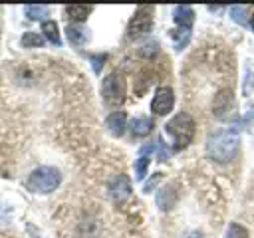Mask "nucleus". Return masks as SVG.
Returning a JSON list of instances; mask_svg holds the SVG:
<instances>
[{"mask_svg":"<svg viewBox=\"0 0 254 238\" xmlns=\"http://www.w3.org/2000/svg\"><path fill=\"white\" fill-rule=\"evenodd\" d=\"M165 131H167V135L173 139L175 149L181 151V149H185V147H189V145L192 143L196 125H194V119H192L189 113L181 111V113H177V115L165 125Z\"/></svg>","mask_w":254,"mask_h":238,"instance_id":"nucleus-1","label":"nucleus"},{"mask_svg":"<svg viewBox=\"0 0 254 238\" xmlns=\"http://www.w3.org/2000/svg\"><path fill=\"white\" fill-rule=\"evenodd\" d=\"M206 151L210 159L218 163H228L238 155V135L232 131H218L210 135L206 143Z\"/></svg>","mask_w":254,"mask_h":238,"instance_id":"nucleus-2","label":"nucleus"},{"mask_svg":"<svg viewBox=\"0 0 254 238\" xmlns=\"http://www.w3.org/2000/svg\"><path fill=\"white\" fill-rule=\"evenodd\" d=\"M62 182V173L56 167H38L26 178V188L38 194H48L56 190Z\"/></svg>","mask_w":254,"mask_h":238,"instance_id":"nucleus-3","label":"nucleus"},{"mask_svg":"<svg viewBox=\"0 0 254 238\" xmlns=\"http://www.w3.org/2000/svg\"><path fill=\"white\" fill-rule=\"evenodd\" d=\"M101 95L109 107H119L127 95V85H125L123 75L117 71L105 75V79L101 81Z\"/></svg>","mask_w":254,"mask_h":238,"instance_id":"nucleus-4","label":"nucleus"},{"mask_svg":"<svg viewBox=\"0 0 254 238\" xmlns=\"http://www.w3.org/2000/svg\"><path fill=\"white\" fill-rule=\"evenodd\" d=\"M153 12H155L153 6H141V8H137V12L133 14V18H131V22L127 26V38L137 40V38L149 34L151 28H153Z\"/></svg>","mask_w":254,"mask_h":238,"instance_id":"nucleus-5","label":"nucleus"},{"mask_svg":"<svg viewBox=\"0 0 254 238\" xmlns=\"http://www.w3.org/2000/svg\"><path fill=\"white\" fill-rule=\"evenodd\" d=\"M232 107H234V95H232V89H228V87L218 89L216 95L212 97V113H214V117H218V119H226V117L230 115Z\"/></svg>","mask_w":254,"mask_h":238,"instance_id":"nucleus-6","label":"nucleus"},{"mask_svg":"<svg viewBox=\"0 0 254 238\" xmlns=\"http://www.w3.org/2000/svg\"><path fill=\"white\" fill-rule=\"evenodd\" d=\"M173 103H175V95H173V89L163 85L155 91L153 95V101H151V111L155 115H167L171 109H173Z\"/></svg>","mask_w":254,"mask_h":238,"instance_id":"nucleus-7","label":"nucleus"},{"mask_svg":"<svg viewBox=\"0 0 254 238\" xmlns=\"http://www.w3.org/2000/svg\"><path fill=\"white\" fill-rule=\"evenodd\" d=\"M109 194L115 204H123L131 196V180L127 175H117L109 182Z\"/></svg>","mask_w":254,"mask_h":238,"instance_id":"nucleus-8","label":"nucleus"},{"mask_svg":"<svg viewBox=\"0 0 254 238\" xmlns=\"http://www.w3.org/2000/svg\"><path fill=\"white\" fill-rule=\"evenodd\" d=\"M105 127L113 137H121L127 127V115L125 111H111L105 119Z\"/></svg>","mask_w":254,"mask_h":238,"instance_id":"nucleus-9","label":"nucleus"},{"mask_svg":"<svg viewBox=\"0 0 254 238\" xmlns=\"http://www.w3.org/2000/svg\"><path fill=\"white\" fill-rule=\"evenodd\" d=\"M173 18H175V24L183 30H190L194 24V12L190 6H177L173 12Z\"/></svg>","mask_w":254,"mask_h":238,"instance_id":"nucleus-10","label":"nucleus"},{"mask_svg":"<svg viewBox=\"0 0 254 238\" xmlns=\"http://www.w3.org/2000/svg\"><path fill=\"white\" fill-rule=\"evenodd\" d=\"M177 198H179V192H177L175 184H167L165 188L159 190V194H157V204H159L161 210H169V208L175 206Z\"/></svg>","mask_w":254,"mask_h":238,"instance_id":"nucleus-11","label":"nucleus"},{"mask_svg":"<svg viewBox=\"0 0 254 238\" xmlns=\"http://www.w3.org/2000/svg\"><path fill=\"white\" fill-rule=\"evenodd\" d=\"M129 127L135 137H147L153 131V119L151 117H135Z\"/></svg>","mask_w":254,"mask_h":238,"instance_id":"nucleus-12","label":"nucleus"},{"mask_svg":"<svg viewBox=\"0 0 254 238\" xmlns=\"http://www.w3.org/2000/svg\"><path fill=\"white\" fill-rule=\"evenodd\" d=\"M65 34H67V40L73 44V46H83L87 40H89V30L87 28H83V26H67V30H65Z\"/></svg>","mask_w":254,"mask_h":238,"instance_id":"nucleus-13","label":"nucleus"},{"mask_svg":"<svg viewBox=\"0 0 254 238\" xmlns=\"http://www.w3.org/2000/svg\"><path fill=\"white\" fill-rule=\"evenodd\" d=\"M93 6H81V4H73V6H65V16L73 22H83L89 14H91Z\"/></svg>","mask_w":254,"mask_h":238,"instance_id":"nucleus-14","label":"nucleus"},{"mask_svg":"<svg viewBox=\"0 0 254 238\" xmlns=\"http://www.w3.org/2000/svg\"><path fill=\"white\" fill-rule=\"evenodd\" d=\"M42 34L54 44V46H60L62 40H60V32H58V24L54 20H46L42 22Z\"/></svg>","mask_w":254,"mask_h":238,"instance_id":"nucleus-15","label":"nucleus"},{"mask_svg":"<svg viewBox=\"0 0 254 238\" xmlns=\"http://www.w3.org/2000/svg\"><path fill=\"white\" fill-rule=\"evenodd\" d=\"M20 44L24 48H40V46H44V36H40L38 32H26L22 36Z\"/></svg>","mask_w":254,"mask_h":238,"instance_id":"nucleus-16","label":"nucleus"},{"mask_svg":"<svg viewBox=\"0 0 254 238\" xmlns=\"http://www.w3.org/2000/svg\"><path fill=\"white\" fill-rule=\"evenodd\" d=\"M149 163H151V157L147 155V151L143 149L141 151V157L137 159V163H135V173H137V178L139 180H143L145 178V175H147V169H149Z\"/></svg>","mask_w":254,"mask_h":238,"instance_id":"nucleus-17","label":"nucleus"},{"mask_svg":"<svg viewBox=\"0 0 254 238\" xmlns=\"http://www.w3.org/2000/svg\"><path fill=\"white\" fill-rule=\"evenodd\" d=\"M50 8L48 6H26L24 8V14L30 18V20H42L44 16H48Z\"/></svg>","mask_w":254,"mask_h":238,"instance_id":"nucleus-18","label":"nucleus"},{"mask_svg":"<svg viewBox=\"0 0 254 238\" xmlns=\"http://www.w3.org/2000/svg\"><path fill=\"white\" fill-rule=\"evenodd\" d=\"M224 238H248V230H246L244 226H240V224L232 222V224L228 226V230H226V236H224Z\"/></svg>","mask_w":254,"mask_h":238,"instance_id":"nucleus-19","label":"nucleus"},{"mask_svg":"<svg viewBox=\"0 0 254 238\" xmlns=\"http://www.w3.org/2000/svg\"><path fill=\"white\" fill-rule=\"evenodd\" d=\"M246 6H232L230 8V14H232V20L234 22H238V24H246Z\"/></svg>","mask_w":254,"mask_h":238,"instance_id":"nucleus-20","label":"nucleus"},{"mask_svg":"<svg viewBox=\"0 0 254 238\" xmlns=\"http://www.w3.org/2000/svg\"><path fill=\"white\" fill-rule=\"evenodd\" d=\"M105 58H107V54H99V56H91V61H93V71H95V73H99V71H101V65H103V61H105Z\"/></svg>","mask_w":254,"mask_h":238,"instance_id":"nucleus-21","label":"nucleus"},{"mask_svg":"<svg viewBox=\"0 0 254 238\" xmlns=\"http://www.w3.org/2000/svg\"><path fill=\"white\" fill-rule=\"evenodd\" d=\"M159 178H161V173H155V177L145 184V188H143V190H145V192H151V190H153V186L159 182Z\"/></svg>","mask_w":254,"mask_h":238,"instance_id":"nucleus-22","label":"nucleus"},{"mask_svg":"<svg viewBox=\"0 0 254 238\" xmlns=\"http://www.w3.org/2000/svg\"><path fill=\"white\" fill-rule=\"evenodd\" d=\"M187 238H202L200 234H190V236H187Z\"/></svg>","mask_w":254,"mask_h":238,"instance_id":"nucleus-23","label":"nucleus"},{"mask_svg":"<svg viewBox=\"0 0 254 238\" xmlns=\"http://www.w3.org/2000/svg\"><path fill=\"white\" fill-rule=\"evenodd\" d=\"M250 26H252V30H254V14L250 16Z\"/></svg>","mask_w":254,"mask_h":238,"instance_id":"nucleus-24","label":"nucleus"}]
</instances>
